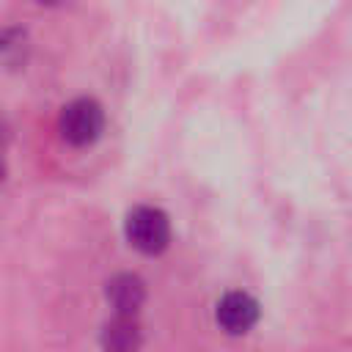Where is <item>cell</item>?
Instances as JSON below:
<instances>
[{
	"mask_svg": "<svg viewBox=\"0 0 352 352\" xmlns=\"http://www.w3.org/2000/svg\"><path fill=\"white\" fill-rule=\"evenodd\" d=\"M124 231H126V239L135 250L146 253V256H154V253H162L170 242V223H168V214L157 206H135L129 214H126V223H124Z\"/></svg>",
	"mask_w": 352,
	"mask_h": 352,
	"instance_id": "cell-2",
	"label": "cell"
},
{
	"mask_svg": "<svg viewBox=\"0 0 352 352\" xmlns=\"http://www.w3.org/2000/svg\"><path fill=\"white\" fill-rule=\"evenodd\" d=\"M104 294H107V302L113 305L116 314L135 316L146 300V283L132 272H121V275H113L107 280Z\"/></svg>",
	"mask_w": 352,
	"mask_h": 352,
	"instance_id": "cell-4",
	"label": "cell"
},
{
	"mask_svg": "<svg viewBox=\"0 0 352 352\" xmlns=\"http://www.w3.org/2000/svg\"><path fill=\"white\" fill-rule=\"evenodd\" d=\"M214 319L228 336H242L258 322V302L248 292H228L220 297Z\"/></svg>",
	"mask_w": 352,
	"mask_h": 352,
	"instance_id": "cell-3",
	"label": "cell"
},
{
	"mask_svg": "<svg viewBox=\"0 0 352 352\" xmlns=\"http://www.w3.org/2000/svg\"><path fill=\"white\" fill-rule=\"evenodd\" d=\"M102 349L104 352H138L140 349V324L129 314H116L104 327H102Z\"/></svg>",
	"mask_w": 352,
	"mask_h": 352,
	"instance_id": "cell-5",
	"label": "cell"
},
{
	"mask_svg": "<svg viewBox=\"0 0 352 352\" xmlns=\"http://www.w3.org/2000/svg\"><path fill=\"white\" fill-rule=\"evenodd\" d=\"M38 3H58V0H38Z\"/></svg>",
	"mask_w": 352,
	"mask_h": 352,
	"instance_id": "cell-6",
	"label": "cell"
},
{
	"mask_svg": "<svg viewBox=\"0 0 352 352\" xmlns=\"http://www.w3.org/2000/svg\"><path fill=\"white\" fill-rule=\"evenodd\" d=\"M104 129V110L96 99H72L58 116V132L72 146H91Z\"/></svg>",
	"mask_w": 352,
	"mask_h": 352,
	"instance_id": "cell-1",
	"label": "cell"
}]
</instances>
